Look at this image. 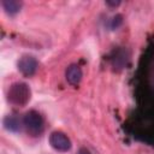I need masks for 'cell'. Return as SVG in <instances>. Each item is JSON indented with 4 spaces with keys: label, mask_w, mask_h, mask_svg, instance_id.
Masks as SVG:
<instances>
[{
    "label": "cell",
    "mask_w": 154,
    "mask_h": 154,
    "mask_svg": "<svg viewBox=\"0 0 154 154\" xmlns=\"http://www.w3.org/2000/svg\"><path fill=\"white\" fill-rule=\"evenodd\" d=\"M7 100L16 106H24L30 100V88L23 83H13L7 90Z\"/></svg>",
    "instance_id": "cell-1"
},
{
    "label": "cell",
    "mask_w": 154,
    "mask_h": 154,
    "mask_svg": "<svg viewBox=\"0 0 154 154\" xmlns=\"http://www.w3.org/2000/svg\"><path fill=\"white\" fill-rule=\"evenodd\" d=\"M24 126L26 129V131L31 135V136H40L43 131V118L42 116L36 112V111H29L23 119Z\"/></svg>",
    "instance_id": "cell-2"
},
{
    "label": "cell",
    "mask_w": 154,
    "mask_h": 154,
    "mask_svg": "<svg viewBox=\"0 0 154 154\" xmlns=\"http://www.w3.org/2000/svg\"><path fill=\"white\" fill-rule=\"evenodd\" d=\"M49 143L51 146L58 152H67L71 148L70 138L61 131H54L49 135Z\"/></svg>",
    "instance_id": "cell-3"
},
{
    "label": "cell",
    "mask_w": 154,
    "mask_h": 154,
    "mask_svg": "<svg viewBox=\"0 0 154 154\" xmlns=\"http://www.w3.org/2000/svg\"><path fill=\"white\" fill-rule=\"evenodd\" d=\"M38 63L32 55H23L18 61V70L25 76H32L37 70Z\"/></svg>",
    "instance_id": "cell-4"
},
{
    "label": "cell",
    "mask_w": 154,
    "mask_h": 154,
    "mask_svg": "<svg viewBox=\"0 0 154 154\" xmlns=\"http://www.w3.org/2000/svg\"><path fill=\"white\" fill-rule=\"evenodd\" d=\"M65 76H66V79H67V82H69L70 84L77 85V84H79L83 73H82V70H81V67H79L78 65L72 64V65H70V66L66 69Z\"/></svg>",
    "instance_id": "cell-5"
},
{
    "label": "cell",
    "mask_w": 154,
    "mask_h": 154,
    "mask_svg": "<svg viewBox=\"0 0 154 154\" xmlns=\"http://www.w3.org/2000/svg\"><path fill=\"white\" fill-rule=\"evenodd\" d=\"M4 126L10 131L17 132L22 128V123H20V119L16 116H7L4 119Z\"/></svg>",
    "instance_id": "cell-6"
},
{
    "label": "cell",
    "mask_w": 154,
    "mask_h": 154,
    "mask_svg": "<svg viewBox=\"0 0 154 154\" xmlns=\"http://www.w3.org/2000/svg\"><path fill=\"white\" fill-rule=\"evenodd\" d=\"M1 6L4 7L6 13L16 14L17 12H19V10L22 7V2L17 1V0H2L1 1Z\"/></svg>",
    "instance_id": "cell-7"
},
{
    "label": "cell",
    "mask_w": 154,
    "mask_h": 154,
    "mask_svg": "<svg viewBox=\"0 0 154 154\" xmlns=\"http://www.w3.org/2000/svg\"><path fill=\"white\" fill-rule=\"evenodd\" d=\"M122 23H123V17H122L120 14H117V16H114V17L112 18V20H111V28H112V29H116V28H118Z\"/></svg>",
    "instance_id": "cell-8"
},
{
    "label": "cell",
    "mask_w": 154,
    "mask_h": 154,
    "mask_svg": "<svg viewBox=\"0 0 154 154\" xmlns=\"http://www.w3.org/2000/svg\"><path fill=\"white\" fill-rule=\"evenodd\" d=\"M77 154H91V153H90V150H89V149H87V148H84V147H83V148H79V150H78V153H77Z\"/></svg>",
    "instance_id": "cell-9"
},
{
    "label": "cell",
    "mask_w": 154,
    "mask_h": 154,
    "mask_svg": "<svg viewBox=\"0 0 154 154\" xmlns=\"http://www.w3.org/2000/svg\"><path fill=\"white\" fill-rule=\"evenodd\" d=\"M119 4H120L119 1H107V5H111V6H117Z\"/></svg>",
    "instance_id": "cell-10"
}]
</instances>
